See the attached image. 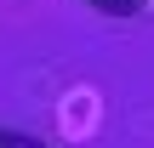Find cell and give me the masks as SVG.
Masks as SVG:
<instances>
[{
  "label": "cell",
  "instance_id": "1",
  "mask_svg": "<svg viewBox=\"0 0 154 148\" xmlns=\"http://www.w3.org/2000/svg\"><path fill=\"white\" fill-rule=\"evenodd\" d=\"M91 11H103V17H137L149 0H86Z\"/></svg>",
  "mask_w": 154,
  "mask_h": 148
},
{
  "label": "cell",
  "instance_id": "2",
  "mask_svg": "<svg viewBox=\"0 0 154 148\" xmlns=\"http://www.w3.org/2000/svg\"><path fill=\"white\" fill-rule=\"evenodd\" d=\"M0 148H46L40 137H29V131H11V125H0Z\"/></svg>",
  "mask_w": 154,
  "mask_h": 148
}]
</instances>
